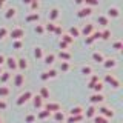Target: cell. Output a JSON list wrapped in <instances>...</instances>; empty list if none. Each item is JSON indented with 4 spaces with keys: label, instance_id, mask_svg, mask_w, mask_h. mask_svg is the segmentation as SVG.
<instances>
[{
    "label": "cell",
    "instance_id": "30",
    "mask_svg": "<svg viewBox=\"0 0 123 123\" xmlns=\"http://www.w3.org/2000/svg\"><path fill=\"white\" fill-rule=\"evenodd\" d=\"M43 49L40 48V46H37L36 49H34V57H36V59H43Z\"/></svg>",
    "mask_w": 123,
    "mask_h": 123
},
{
    "label": "cell",
    "instance_id": "42",
    "mask_svg": "<svg viewBox=\"0 0 123 123\" xmlns=\"http://www.w3.org/2000/svg\"><path fill=\"white\" fill-rule=\"evenodd\" d=\"M54 34H55V36H63V29H62V26H60V25H55Z\"/></svg>",
    "mask_w": 123,
    "mask_h": 123
},
{
    "label": "cell",
    "instance_id": "2",
    "mask_svg": "<svg viewBox=\"0 0 123 123\" xmlns=\"http://www.w3.org/2000/svg\"><path fill=\"white\" fill-rule=\"evenodd\" d=\"M9 36L12 37L14 40H20V38L25 36V29H23V28H14V29L9 32Z\"/></svg>",
    "mask_w": 123,
    "mask_h": 123
},
{
    "label": "cell",
    "instance_id": "35",
    "mask_svg": "<svg viewBox=\"0 0 123 123\" xmlns=\"http://www.w3.org/2000/svg\"><path fill=\"white\" fill-rule=\"evenodd\" d=\"M62 42H65L66 45H69V43L74 42V38H72L71 36H68V34H63V36H62Z\"/></svg>",
    "mask_w": 123,
    "mask_h": 123
},
{
    "label": "cell",
    "instance_id": "17",
    "mask_svg": "<svg viewBox=\"0 0 123 123\" xmlns=\"http://www.w3.org/2000/svg\"><path fill=\"white\" fill-rule=\"evenodd\" d=\"M97 23H98V25H102V26H105V28H106V26L109 25V18H108L106 15H98V17H97Z\"/></svg>",
    "mask_w": 123,
    "mask_h": 123
},
{
    "label": "cell",
    "instance_id": "31",
    "mask_svg": "<svg viewBox=\"0 0 123 123\" xmlns=\"http://www.w3.org/2000/svg\"><path fill=\"white\" fill-rule=\"evenodd\" d=\"M100 36H102L100 38H103V40H108V38L111 37V31L108 29V28H105L103 31H100Z\"/></svg>",
    "mask_w": 123,
    "mask_h": 123
},
{
    "label": "cell",
    "instance_id": "53",
    "mask_svg": "<svg viewBox=\"0 0 123 123\" xmlns=\"http://www.w3.org/2000/svg\"><path fill=\"white\" fill-rule=\"evenodd\" d=\"M85 43H86V45H92V43H94V40L91 38V36H89V37H86V42H85Z\"/></svg>",
    "mask_w": 123,
    "mask_h": 123
},
{
    "label": "cell",
    "instance_id": "37",
    "mask_svg": "<svg viewBox=\"0 0 123 123\" xmlns=\"http://www.w3.org/2000/svg\"><path fill=\"white\" fill-rule=\"evenodd\" d=\"M94 123H108V118H105V117H102V115H95L94 117Z\"/></svg>",
    "mask_w": 123,
    "mask_h": 123
},
{
    "label": "cell",
    "instance_id": "55",
    "mask_svg": "<svg viewBox=\"0 0 123 123\" xmlns=\"http://www.w3.org/2000/svg\"><path fill=\"white\" fill-rule=\"evenodd\" d=\"M5 5H6V3H5V0H0V9H2V8L5 6Z\"/></svg>",
    "mask_w": 123,
    "mask_h": 123
},
{
    "label": "cell",
    "instance_id": "12",
    "mask_svg": "<svg viewBox=\"0 0 123 123\" xmlns=\"http://www.w3.org/2000/svg\"><path fill=\"white\" fill-rule=\"evenodd\" d=\"M103 66H105L106 69L115 68V66H117V62H115V59H105V60H103Z\"/></svg>",
    "mask_w": 123,
    "mask_h": 123
},
{
    "label": "cell",
    "instance_id": "54",
    "mask_svg": "<svg viewBox=\"0 0 123 123\" xmlns=\"http://www.w3.org/2000/svg\"><path fill=\"white\" fill-rule=\"evenodd\" d=\"M2 65H5V55L0 54V66H2Z\"/></svg>",
    "mask_w": 123,
    "mask_h": 123
},
{
    "label": "cell",
    "instance_id": "7",
    "mask_svg": "<svg viewBox=\"0 0 123 123\" xmlns=\"http://www.w3.org/2000/svg\"><path fill=\"white\" fill-rule=\"evenodd\" d=\"M91 14H92V9H91V8H88V6H85L83 9H79V11H77V17H80V18L89 17Z\"/></svg>",
    "mask_w": 123,
    "mask_h": 123
},
{
    "label": "cell",
    "instance_id": "34",
    "mask_svg": "<svg viewBox=\"0 0 123 123\" xmlns=\"http://www.w3.org/2000/svg\"><path fill=\"white\" fill-rule=\"evenodd\" d=\"M54 29H55V23L54 22H48L45 26V31H48V32H54Z\"/></svg>",
    "mask_w": 123,
    "mask_h": 123
},
{
    "label": "cell",
    "instance_id": "41",
    "mask_svg": "<svg viewBox=\"0 0 123 123\" xmlns=\"http://www.w3.org/2000/svg\"><path fill=\"white\" fill-rule=\"evenodd\" d=\"M29 5H31V9L32 11H36L40 8V2H37V0H34V2H29Z\"/></svg>",
    "mask_w": 123,
    "mask_h": 123
},
{
    "label": "cell",
    "instance_id": "8",
    "mask_svg": "<svg viewBox=\"0 0 123 123\" xmlns=\"http://www.w3.org/2000/svg\"><path fill=\"white\" fill-rule=\"evenodd\" d=\"M23 83H25V74H15V77H14V86L20 88V86H23Z\"/></svg>",
    "mask_w": 123,
    "mask_h": 123
},
{
    "label": "cell",
    "instance_id": "19",
    "mask_svg": "<svg viewBox=\"0 0 123 123\" xmlns=\"http://www.w3.org/2000/svg\"><path fill=\"white\" fill-rule=\"evenodd\" d=\"M92 60L97 62V63H103V60H105V55H103L102 52H92Z\"/></svg>",
    "mask_w": 123,
    "mask_h": 123
},
{
    "label": "cell",
    "instance_id": "21",
    "mask_svg": "<svg viewBox=\"0 0 123 123\" xmlns=\"http://www.w3.org/2000/svg\"><path fill=\"white\" fill-rule=\"evenodd\" d=\"M54 120H55V122H65V120H66L63 111H57V112H54Z\"/></svg>",
    "mask_w": 123,
    "mask_h": 123
},
{
    "label": "cell",
    "instance_id": "22",
    "mask_svg": "<svg viewBox=\"0 0 123 123\" xmlns=\"http://www.w3.org/2000/svg\"><path fill=\"white\" fill-rule=\"evenodd\" d=\"M59 57H60L63 62H69L72 55H71V52H68V51H60V52H59Z\"/></svg>",
    "mask_w": 123,
    "mask_h": 123
},
{
    "label": "cell",
    "instance_id": "11",
    "mask_svg": "<svg viewBox=\"0 0 123 123\" xmlns=\"http://www.w3.org/2000/svg\"><path fill=\"white\" fill-rule=\"evenodd\" d=\"M17 68L20 69L22 72L26 71V69H28V60H26V59H18L17 60Z\"/></svg>",
    "mask_w": 123,
    "mask_h": 123
},
{
    "label": "cell",
    "instance_id": "23",
    "mask_svg": "<svg viewBox=\"0 0 123 123\" xmlns=\"http://www.w3.org/2000/svg\"><path fill=\"white\" fill-rule=\"evenodd\" d=\"M108 15H109V17H112V18H117L118 15H120V12H118V9L115 6H112V8H109V9H108Z\"/></svg>",
    "mask_w": 123,
    "mask_h": 123
},
{
    "label": "cell",
    "instance_id": "46",
    "mask_svg": "<svg viewBox=\"0 0 123 123\" xmlns=\"http://www.w3.org/2000/svg\"><path fill=\"white\" fill-rule=\"evenodd\" d=\"M95 5H98V2H95V0H86V2H85V6H88V8L95 6Z\"/></svg>",
    "mask_w": 123,
    "mask_h": 123
},
{
    "label": "cell",
    "instance_id": "39",
    "mask_svg": "<svg viewBox=\"0 0 123 123\" xmlns=\"http://www.w3.org/2000/svg\"><path fill=\"white\" fill-rule=\"evenodd\" d=\"M82 74L91 75V74H92V68H91V66H83V68H82Z\"/></svg>",
    "mask_w": 123,
    "mask_h": 123
},
{
    "label": "cell",
    "instance_id": "38",
    "mask_svg": "<svg viewBox=\"0 0 123 123\" xmlns=\"http://www.w3.org/2000/svg\"><path fill=\"white\" fill-rule=\"evenodd\" d=\"M36 114H28V115H26V117H25V122L26 123H34V122H36Z\"/></svg>",
    "mask_w": 123,
    "mask_h": 123
},
{
    "label": "cell",
    "instance_id": "16",
    "mask_svg": "<svg viewBox=\"0 0 123 123\" xmlns=\"http://www.w3.org/2000/svg\"><path fill=\"white\" fill-rule=\"evenodd\" d=\"M95 115H97V109H95V106H89L86 109V118H94Z\"/></svg>",
    "mask_w": 123,
    "mask_h": 123
},
{
    "label": "cell",
    "instance_id": "1",
    "mask_svg": "<svg viewBox=\"0 0 123 123\" xmlns=\"http://www.w3.org/2000/svg\"><path fill=\"white\" fill-rule=\"evenodd\" d=\"M29 98H32V91H25L23 94L18 95V98H17V102H15V103H17L18 106H22L23 103H26Z\"/></svg>",
    "mask_w": 123,
    "mask_h": 123
},
{
    "label": "cell",
    "instance_id": "29",
    "mask_svg": "<svg viewBox=\"0 0 123 123\" xmlns=\"http://www.w3.org/2000/svg\"><path fill=\"white\" fill-rule=\"evenodd\" d=\"M49 115H51V112H49V111H46V109H43V111H40V112H38L36 117L40 118V120H43V118H48Z\"/></svg>",
    "mask_w": 123,
    "mask_h": 123
},
{
    "label": "cell",
    "instance_id": "6",
    "mask_svg": "<svg viewBox=\"0 0 123 123\" xmlns=\"http://www.w3.org/2000/svg\"><path fill=\"white\" fill-rule=\"evenodd\" d=\"M92 32H94V25H92V23H88V25H85L83 28L80 29V34H83V36H86V37H89Z\"/></svg>",
    "mask_w": 123,
    "mask_h": 123
},
{
    "label": "cell",
    "instance_id": "3",
    "mask_svg": "<svg viewBox=\"0 0 123 123\" xmlns=\"http://www.w3.org/2000/svg\"><path fill=\"white\" fill-rule=\"evenodd\" d=\"M105 82L109 83L112 88H118V86H120V82H118V80L115 79L112 74H106V75H105Z\"/></svg>",
    "mask_w": 123,
    "mask_h": 123
},
{
    "label": "cell",
    "instance_id": "14",
    "mask_svg": "<svg viewBox=\"0 0 123 123\" xmlns=\"http://www.w3.org/2000/svg\"><path fill=\"white\" fill-rule=\"evenodd\" d=\"M11 77H12V74H11L9 71H3L2 74H0V83H3V85H5V83L8 82V80L11 79Z\"/></svg>",
    "mask_w": 123,
    "mask_h": 123
},
{
    "label": "cell",
    "instance_id": "45",
    "mask_svg": "<svg viewBox=\"0 0 123 123\" xmlns=\"http://www.w3.org/2000/svg\"><path fill=\"white\" fill-rule=\"evenodd\" d=\"M112 48H114V49H118V51H120V49L123 48V43H122L120 40H117V42H114V43H112Z\"/></svg>",
    "mask_w": 123,
    "mask_h": 123
},
{
    "label": "cell",
    "instance_id": "43",
    "mask_svg": "<svg viewBox=\"0 0 123 123\" xmlns=\"http://www.w3.org/2000/svg\"><path fill=\"white\" fill-rule=\"evenodd\" d=\"M46 72H48V77H49V79H55V77L59 75L55 69H49V71H46Z\"/></svg>",
    "mask_w": 123,
    "mask_h": 123
},
{
    "label": "cell",
    "instance_id": "20",
    "mask_svg": "<svg viewBox=\"0 0 123 123\" xmlns=\"http://www.w3.org/2000/svg\"><path fill=\"white\" fill-rule=\"evenodd\" d=\"M68 36H71L72 38L79 37V36H80V29L77 28V26H71V28H69V32H68Z\"/></svg>",
    "mask_w": 123,
    "mask_h": 123
},
{
    "label": "cell",
    "instance_id": "56",
    "mask_svg": "<svg viewBox=\"0 0 123 123\" xmlns=\"http://www.w3.org/2000/svg\"><path fill=\"white\" fill-rule=\"evenodd\" d=\"M2 72H3V71H2V66H0V74H2Z\"/></svg>",
    "mask_w": 123,
    "mask_h": 123
},
{
    "label": "cell",
    "instance_id": "49",
    "mask_svg": "<svg viewBox=\"0 0 123 123\" xmlns=\"http://www.w3.org/2000/svg\"><path fill=\"white\" fill-rule=\"evenodd\" d=\"M102 36H100V31H94V32L91 34V38L92 40H97V38H100Z\"/></svg>",
    "mask_w": 123,
    "mask_h": 123
},
{
    "label": "cell",
    "instance_id": "44",
    "mask_svg": "<svg viewBox=\"0 0 123 123\" xmlns=\"http://www.w3.org/2000/svg\"><path fill=\"white\" fill-rule=\"evenodd\" d=\"M6 34H8V28H5V26H2V28H0V40L6 37Z\"/></svg>",
    "mask_w": 123,
    "mask_h": 123
},
{
    "label": "cell",
    "instance_id": "26",
    "mask_svg": "<svg viewBox=\"0 0 123 123\" xmlns=\"http://www.w3.org/2000/svg\"><path fill=\"white\" fill-rule=\"evenodd\" d=\"M69 112H71V115H83V108L82 106H75V108H72Z\"/></svg>",
    "mask_w": 123,
    "mask_h": 123
},
{
    "label": "cell",
    "instance_id": "27",
    "mask_svg": "<svg viewBox=\"0 0 123 123\" xmlns=\"http://www.w3.org/2000/svg\"><path fill=\"white\" fill-rule=\"evenodd\" d=\"M38 95H40L42 98H49V89L46 86H42L40 88V94H38Z\"/></svg>",
    "mask_w": 123,
    "mask_h": 123
},
{
    "label": "cell",
    "instance_id": "25",
    "mask_svg": "<svg viewBox=\"0 0 123 123\" xmlns=\"http://www.w3.org/2000/svg\"><path fill=\"white\" fill-rule=\"evenodd\" d=\"M57 17H59V9H57V8H52V9L49 11V22H54Z\"/></svg>",
    "mask_w": 123,
    "mask_h": 123
},
{
    "label": "cell",
    "instance_id": "32",
    "mask_svg": "<svg viewBox=\"0 0 123 123\" xmlns=\"http://www.w3.org/2000/svg\"><path fill=\"white\" fill-rule=\"evenodd\" d=\"M9 88L8 86H0V97H8L9 95Z\"/></svg>",
    "mask_w": 123,
    "mask_h": 123
},
{
    "label": "cell",
    "instance_id": "18",
    "mask_svg": "<svg viewBox=\"0 0 123 123\" xmlns=\"http://www.w3.org/2000/svg\"><path fill=\"white\" fill-rule=\"evenodd\" d=\"M85 118V115H71V117L66 118V123H77V122H82Z\"/></svg>",
    "mask_w": 123,
    "mask_h": 123
},
{
    "label": "cell",
    "instance_id": "52",
    "mask_svg": "<svg viewBox=\"0 0 123 123\" xmlns=\"http://www.w3.org/2000/svg\"><path fill=\"white\" fill-rule=\"evenodd\" d=\"M40 79H42V80H43V82H45V80H48V79H49V77H48V72H42V75H40Z\"/></svg>",
    "mask_w": 123,
    "mask_h": 123
},
{
    "label": "cell",
    "instance_id": "47",
    "mask_svg": "<svg viewBox=\"0 0 123 123\" xmlns=\"http://www.w3.org/2000/svg\"><path fill=\"white\" fill-rule=\"evenodd\" d=\"M22 45H23V43H22V40H14L12 48H14V49H20V48H22Z\"/></svg>",
    "mask_w": 123,
    "mask_h": 123
},
{
    "label": "cell",
    "instance_id": "51",
    "mask_svg": "<svg viewBox=\"0 0 123 123\" xmlns=\"http://www.w3.org/2000/svg\"><path fill=\"white\" fill-rule=\"evenodd\" d=\"M59 46H60V49H62V51H63V49H66L69 45H66L65 42H62V40H60V45H59Z\"/></svg>",
    "mask_w": 123,
    "mask_h": 123
},
{
    "label": "cell",
    "instance_id": "24",
    "mask_svg": "<svg viewBox=\"0 0 123 123\" xmlns=\"http://www.w3.org/2000/svg\"><path fill=\"white\" fill-rule=\"evenodd\" d=\"M32 103H34V106L36 108H43V98L40 97V95H36V97H32Z\"/></svg>",
    "mask_w": 123,
    "mask_h": 123
},
{
    "label": "cell",
    "instance_id": "48",
    "mask_svg": "<svg viewBox=\"0 0 123 123\" xmlns=\"http://www.w3.org/2000/svg\"><path fill=\"white\" fill-rule=\"evenodd\" d=\"M34 29H36L37 34H43V32H45V26H42V25H37Z\"/></svg>",
    "mask_w": 123,
    "mask_h": 123
},
{
    "label": "cell",
    "instance_id": "13",
    "mask_svg": "<svg viewBox=\"0 0 123 123\" xmlns=\"http://www.w3.org/2000/svg\"><path fill=\"white\" fill-rule=\"evenodd\" d=\"M28 23H32V22H38L40 20V14L38 12H32V14H29V15H26V18H25Z\"/></svg>",
    "mask_w": 123,
    "mask_h": 123
},
{
    "label": "cell",
    "instance_id": "10",
    "mask_svg": "<svg viewBox=\"0 0 123 123\" xmlns=\"http://www.w3.org/2000/svg\"><path fill=\"white\" fill-rule=\"evenodd\" d=\"M45 106V109L46 111H49V112H57V111H60V105L59 103H46Z\"/></svg>",
    "mask_w": 123,
    "mask_h": 123
},
{
    "label": "cell",
    "instance_id": "57",
    "mask_svg": "<svg viewBox=\"0 0 123 123\" xmlns=\"http://www.w3.org/2000/svg\"><path fill=\"white\" fill-rule=\"evenodd\" d=\"M0 123H2V118H0Z\"/></svg>",
    "mask_w": 123,
    "mask_h": 123
},
{
    "label": "cell",
    "instance_id": "5",
    "mask_svg": "<svg viewBox=\"0 0 123 123\" xmlns=\"http://www.w3.org/2000/svg\"><path fill=\"white\" fill-rule=\"evenodd\" d=\"M97 112H98V115H102V117H105V118L112 117V115H114V112H112L111 109H108L106 106H100L98 109H97Z\"/></svg>",
    "mask_w": 123,
    "mask_h": 123
},
{
    "label": "cell",
    "instance_id": "4",
    "mask_svg": "<svg viewBox=\"0 0 123 123\" xmlns=\"http://www.w3.org/2000/svg\"><path fill=\"white\" fill-rule=\"evenodd\" d=\"M5 63H6V66L8 69H17V59L15 57H5Z\"/></svg>",
    "mask_w": 123,
    "mask_h": 123
},
{
    "label": "cell",
    "instance_id": "40",
    "mask_svg": "<svg viewBox=\"0 0 123 123\" xmlns=\"http://www.w3.org/2000/svg\"><path fill=\"white\" fill-rule=\"evenodd\" d=\"M69 68H71V65L68 63V62H62V65H60V69L63 72H66V71H69Z\"/></svg>",
    "mask_w": 123,
    "mask_h": 123
},
{
    "label": "cell",
    "instance_id": "9",
    "mask_svg": "<svg viewBox=\"0 0 123 123\" xmlns=\"http://www.w3.org/2000/svg\"><path fill=\"white\" fill-rule=\"evenodd\" d=\"M103 100H105L103 94H92L91 97H89V102H91V105H92V106H94L95 103H102Z\"/></svg>",
    "mask_w": 123,
    "mask_h": 123
},
{
    "label": "cell",
    "instance_id": "50",
    "mask_svg": "<svg viewBox=\"0 0 123 123\" xmlns=\"http://www.w3.org/2000/svg\"><path fill=\"white\" fill-rule=\"evenodd\" d=\"M6 108H8V103L5 102V100H3V98H0V109H6Z\"/></svg>",
    "mask_w": 123,
    "mask_h": 123
},
{
    "label": "cell",
    "instance_id": "33",
    "mask_svg": "<svg viewBox=\"0 0 123 123\" xmlns=\"http://www.w3.org/2000/svg\"><path fill=\"white\" fill-rule=\"evenodd\" d=\"M15 15V8H8V11L5 12V18H12Z\"/></svg>",
    "mask_w": 123,
    "mask_h": 123
},
{
    "label": "cell",
    "instance_id": "28",
    "mask_svg": "<svg viewBox=\"0 0 123 123\" xmlns=\"http://www.w3.org/2000/svg\"><path fill=\"white\" fill-rule=\"evenodd\" d=\"M92 89H94V94H102V89H103V83L102 82H97L92 86Z\"/></svg>",
    "mask_w": 123,
    "mask_h": 123
},
{
    "label": "cell",
    "instance_id": "15",
    "mask_svg": "<svg viewBox=\"0 0 123 123\" xmlns=\"http://www.w3.org/2000/svg\"><path fill=\"white\" fill-rule=\"evenodd\" d=\"M43 60H45V63L49 66V65H52V63H54V60H55V54H52V52L46 54V55H43Z\"/></svg>",
    "mask_w": 123,
    "mask_h": 123
},
{
    "label": "cell",
    "instance_id": "36",
    "mask_svg": "<svg viewBox=\"0 0 123 123\" xmlns=\"http://www.w3.org/2000/svg\"><path fill=\"white\" fill-rule=\"evenodd\" d=\"M97 82H100V80H98V75H95V74H94V75L91 77V82L88 83V88H91V89H92V86H94V85L97 83Z\"/></svg>",
    "mask_w": 123,
    "mask_h": 123
}]
</instances>
